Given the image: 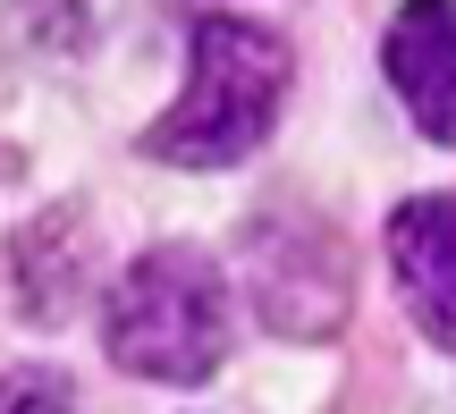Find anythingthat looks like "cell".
Masks as SVG:
<instances>
[{
	"label": "cell",
	"instance_id": "cell-4",
	"mask_svg": "<svg viewBox=\"0 0 456 414\" xmlns=\"http://www.w3.org/2000/svg\"><path fill=\"white\" fill-rule=\"evenodd\" d=\"M389 271L414 330L431 347H456V195H414L389 212Z\"/></svg>",
	"mask_w": 456,
	"mask_h": 414
},
{
	"label": "cell",
	"instance_id": "cell-2",
	"mask_svg": "<svg viewBox=\"0 0 456 414\" xmlns=\"http://www.w3.org/2000/svg\"><path fill=\"white\" fill-rule=\"evenodd\" d=\"M102 347L135 381H169V389L212 381L220 355H228V280H220V263L195 254V246L135 254L110 280V296H102Z\"/></svg>",
	"mask_w": 456,
	"mask_h": 414
},
{
	"label": "cell",
	"instance_id": "cell-5",
	"mask_svg": "<svg viewBox=\"0 0 456 414\" xmlns=\"http://www.w3.org/2000/svg\"><path fill=\"white\" fill-rule=\"evenodd\" d=\"M0 414H85V406H77V389H68L60 372L9 364V372H0Z\"/></svg>",
	"mask_w": 456,
	"mask_h": 414
},
{
	"label": "cell",
	"instance_id": "cell-1",
	"mask_svg": "<svg viewBox=\"0 0 456 414\" xmlns=\"http://www.w3.org/2000/svg\"><path fill=\"white\" fill-rule=\"evenodd\" d=\"M288 85H296L288 34L254 26V17H195L186 26V85L144 127V152L161 169H237L245 152L271 144Z\"/></svg>",
	"mask_w": 456,
	"mask_h": 414
},
{
	"label": "cell",
	"instance_id": "cell-3",
	"mask_svg": "<svg viewBox=\"0 0 456 414\" xmlns=\"http://www.w3.org/2000/svg\"><path fill=\"white\" fill-rule=\"evenodd\" d=\"M380 68L414 127L431 144H456V0H397L380 34Z\"/></svg>",
	"mask_w": 456,
	"mask_h": 414
}]
</instances>
